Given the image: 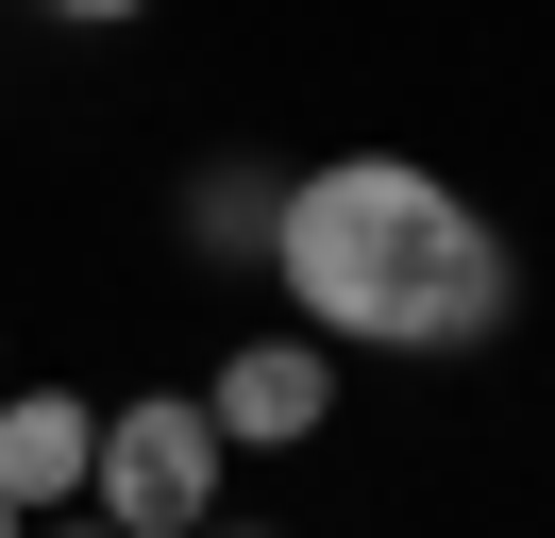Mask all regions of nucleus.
Masks as SVG:
<instances>
[{
  "label": "nucleus",
  "instance_id": "nucleus-2",
  "mask_svg": "<svg viewBox=\"0 0 555 538\" xmlns=\"http://www.w3.org/2000/svg\"><path fill=\"white\" fill-rule=\"evenodd\" d=\"M219 421H203V387H135V404H102V471H85V522H118V538H203L219 522Z\"/></svg>",
  "mask_w": 555,
  "mask_h": 538
},
{
  "label": "nucleus",
  "instance_id": "nucleus-6",
  "mask_svg": "<svg viewBox=\"0 0 555 538\" xmlns=\"http://www.w3.org/2000/svg\"><path fill=\"white\" fill-rule=\"evenodd\" d=\"M35 17H68V34H118V17H152V0H35Z\"/></svg>",
  "mask_w": 555,
  "mask_h": 538
},
{
  "label": "nucleus",
  "instance_id": "nucleus-7",
  "mask_svg": "<svg viewBox=\"0 0 555 538\" xmlns=\"http://www.w3.org/2000/svg\"><path fill=\"white\" fill-rule=\"evenodd\" d=\"M51 538H118V522H51Z\"/></svg>",
  "mask_w": 555,
  "mask_h": 538
},
{
  "label": "nucleus",
  "instance_id": "nucleus-3",
  "mask_svg": "<svg viewBox=\"0 0 555 538\" xmlns=\"http://www.w3.org/2000/svg\"><path fill=\"white\" fill-rule=\"evenodd\" d=\"M203 421H219V454H304V437L337 421V354H320L304 320H286V336H236V354L203 370Z\"/></svg>",
  "mask_w": 555,
  "mask_h": 538
},
{
  "label": "nucleus",
  "instance_id": "nucleus-5",
  "mask_svg": "<svg viewBox=\"0 0 555 538\" xmlns=\"http://www.w3.org/2000/svg\"><path fill=\"white\" fill-rule=\"evenodd\" d=\"M270 219H286L270 168H203V185H185V235H203V253H270Z\"/></svg>",
  "mask_w": 555,
  "mask_h": 538
},
{
  "label": "nucleus",
  "instance_id": "nucleus-8",
  "mask_svg": "<svg viewBox=\"0 0 555 538\" xmlns=\"http://www.w3.org/2000/svg\"><path fill=\"white\" fill-rule=\"evenodd\" d=\"M0 538H35V522H17V504H0Z\"/></svg>",
  "mask_w": 555,
  "mask_h": 538
},
{
  "label": "nucleus",
  "instance_id": "nucleus-1",
  "mask_svg": "<svg viewBox=\"0 0 555 538\" xmlns=\"http://www.w3.org/2000/svg\"><path fill=\"white\" fill-rule=\"evenodd\" d=\"M270 286L320 354H488L521 320V253L404 152H337V168H286V219H270Z\"/></svg>",
  "mask_w": 555,
  "mask_h": 538
},
{
  "label": "nucleus",
  "instance_id": "nucleus-4",
  "mask_svg": "<svg viewBox=\"0 0 555 538\" xmlns=\"http://www.w3.org/2000/svg\"><path fill=\"white\" fill-rule=\"evenodd\" d=\"M85 471H102V404L85 387H0V504L17 522H68Z\"/></svg>",
  "mask_w": 555,
  "mask_h": 538
},
{
  "label": "nucleus",
  "instance_id": "nucleus-9",
  "mask_svg": "<svg viewBox=\"0 0 555 538\" xmlns=\"http://www.w3.org/2000/svg\"><path fill=\"white\" fill-rule=\"evenodd\" d=\"M203 538H219V522H203ZM236 538H270V522H236Z\"/></svg>",
  "mask_w": 555,
  "mask_h": 538
}]
</instances>
